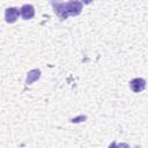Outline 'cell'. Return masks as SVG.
I'll use <instances>...</instances> for the list:
<instances>
[{"label":"cell","mask_w":148,"mask_h":148,"mask_svg":"<svg viewBox=\"0 0 148 148\" xmlns=\"http://www.w3.org/2000/svg\"><path fill=\"white\" fill-rule=\"evenodd\" d=\"M40 77V71L39 69H31L28 72L27 74V79H25V83L27 84H31L32 82H35L36 80H38Z\"/></svg>","instance_id":"5b68a950"},{"label":"cell","mask_w":148,"mask_h":148,"mask_svg":"<svg viewBox=\"0 0 148 148\" xmlns=\"http://www.w3.org/2000/svg\"><path fill=\"white\" fill-rule=\"evenodd\" d=\"M21 15H22L23 20H30V18H32L34 15H35V8H34V6L32 5H29V3L23 5L21 7Z\"/></svg>","instance_id":"277c9868"},{"label":"cell","mask_w":148,"mask_h":148,"mask_svg":"<svg viewBox=\"0 0 148 148\" xmlns=\"http://www.w3.org/2000/svg\"><path fill=\"white\" fill-rule=\"evenodd\" d=\"M20 15V10L16 7H9L5 10V18L7 23H14Z\"/></svg>","instance_id":"7a4b0ae2"},{"label":"cell","mask_w":148,"mask_h":148,"mask_svg":"<svg viewBox=\"0 0 148 148\" xmlns=\"http://www.w3.org/2000/svg\"><path fill=\"white\" fill-rule=\"evenodd\" d=\"M130 87L134 92H140L146 88V80L141 77H135L130 82Z\"/></svg>","instance_id":"3957f363"},{"label":"cell","mask_w":148,"mask_h":148,"mask_svg":"<svg viewBox=\"0 0 148 148\" xmlns=\"http://www.w3.org/2000/svg\"><path fill=\"white\" fill-rule=\"evenodd\" d=\"M109 148H131L127 143H125V142H121V143H117V142H112L110 146H109Z\"/></svg>","instance_id":"8992f818"},{"label":"cell","mask_w":148,"mask_h":148,"mask_svg":"<svg viewBox=\"0 0 148 148\" xmlns=\"http://www.w3.org/2000/svg\"><path fill=\"white\" fill-rule=\"evenodd\" d=\"M51 5L54 8V13L59 16L60 20H66L69 15L76 16L82 10V2L81 1H68V2H57L52 1Z\"/></svg>","instance_id":"6da1fadb"}]
</instances>
